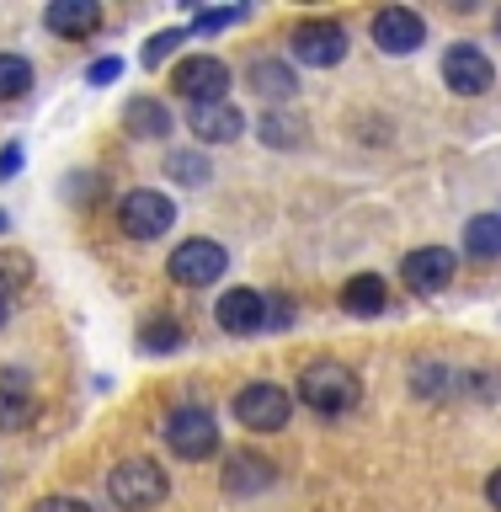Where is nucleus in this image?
<instances>
[{
	"label": "nucleus",
	"instance_id": "nucleus-1",
	"mask_svg": "<svg viewBox=\"0 0 501 512\" xmlns=\"http://www.w3.org/2000/svg\"><path fill=\"white\" fill-rule=\"evenodd\" d=\"M299 400L315 416H347L363 400V379H358V368H347L336 358H320L299 374Z\"/></svg>",
	"mask_w": 501,
	"mask_h": 512
},
{
	"label": "nucleus",
	"instance_id": "nucleus-2",
	"mask_svg": "<svg viewBox=\"0 0 501 512\" xmlns=\"http://www.w3.org/2000/svg\"><path fill=\"white\" fill-rule=\"evenodd\" d=\"M166 491H171V480L155 459H123L107 470V496L123 512H150L155 502H166Z\"/></svg>",
	"mask_w": 501,
	"mask_h": 512
},
{
	"label": "nucleus",
	"instance_id": "nucleus-3",
	"mask_svg": "<svg viewBox=\"0 0 501 512\" xmlns=\"http://www.w3.org/2000/svg\"><path fill=\"white\" fill-rule=\"evenodd\" d=\"M160 438H166V448L176 459L198 464L219 448V422H214L208 406H171L166 422H160Z\"/></svg>",
	"mask_w": 501,
	"mask_h": 512
},
{
	"label": "nucleus",
	"instance_id": "nucleus-4",
	"mask_svg": "<svg viewBox=\"0 0 501 512\" xmlns=\"http://www.w3.org/2000/svg\"><path fill=\"white\" fill-rule=\"evenodd\" d=\"M176 224V203L155 187H134L118 198V230L128 240H160Z\"/></svg>",
	"mask_w": 501,
	"mask_h": 512
},
{
	"label": "nucleus",
	"instance_id": "nucleus-5",
	"mask_svg": "<svg viewBox=\"0 0 501 512\" xmlns=\"http://www.w3.org/2000/svg\"><path fill=\"white\" fill-rule=\"evenodd\" d=\"M224 267H230V251H224L219 240H208V235H192V240H182V246L166 256L171 283H182V288H208V283H219Z\"/></svg>",
	"mask_w": 501,
	"mask_h": 512
},
{
	"label": "nucleus",
	"instance_id": "nucleus-6",
	"mask_svg": "<svg viewBox=\"0 0 501 512\" xmlns=\"http://www.w3.org/2000/svg\"><path fill=\"white\" fill-rule=\"evenodd\" d=\"M288 416H294V395H288L283 384L256 379V384H246V390L235 395V422L246 432H283Z\"/></svg>",
	"mask_w": 501,
	"mask_h": 512
},
{
	"label": "nucleus",
	"instance_id": "nucleus-7",
	"mask_svg": "<svg viewBox=\"0 0 501 512\" xmlns=\"http://www.w3.org/2000/svg\"><path fill=\"white\" fill-rule=\"evenodd\" d=\"M288 54L310 70H331V64L347 59V27L342 22H326V16H310L288 32Z\"/></svg>",
	"mask_w": 501,
	"mask_h": 512
},
{
	"label": "nucleus",
	"instance_id": "nucleus-8",
	"mask_svg": "<svg viewBox=\"0 0 501 512\" xmlns=\"http://www.w3.org/2000/svg\"><path fill=\"white\" fill-rule=\"evenodd\" d=\"M171 91L187 96V107L192 102H224V91H230V64L214 59V54H187L171 70Z\"/></svg>",
	"mask_w": 501,
	"mask_h": 512
},
{
	"label": "nucleus",
	"instance_id": "nucleus-9",
	"mask_svg": "<svg viewBox=\"0 0 501 512\" xmlns=\"http://www.w3.org/2000/svg\"><path fill=\"white\" fill-rule=\"evenodd\" d=\"M368 38H374L379 54H416V48L427 43V22H422V11H411V6H384L374 11V22H368Z\"/></svg>",
	"mask_w": 501,
	"mask_h": 512
},
{
	"label": "nucleus",
	"instance_id": "nucleus-10",
	"mask_svg": "<svg viewBox=\"0 0 501 512\" xmlns=\"http://www.w3.org/2000/svg\"><path fill=\"white\" fill-rule=\"evenodd\" d=\"M443 86L454 91V96H486L496 86V64L486 59V48L454 43L443 54Z\"/></svg>",
	"mask_w": 501,
	"mask_h": 512
},
{
	"label": "nucleus",
	"instance_id": "nucleus-11",
	"mask_svg": "<svg viewBox=\"0 0 501 512\" xmlns=\"http://www.w3.org/2000/svg\"><path fill=\"white\" fill-rule=\"evenodd\" d=\"M454 272H459V256L448 246H422L400 262V283H406L411 294H438V288L454 283Z\"/></svg>",
	"mask_w": 501,
	"mask_h": 512
},
{
	"label": "nucleus",
	"instance_id": "nucleus-12",
	"mask_svg": "<svg viewBox=\"0 0 501 512\" xmlns=\"http://www.w3.org/2000/svg\"><path fill=\"white\" fill-rule=\"evenodd\" d=\"M214 320L219 331L230 336H251L267 326V294H256V288H230V294L214 299Z\"/></svg>",
	"mask_w": 501,
	"mask_h": 512
},
{
	"label": "nucleus",
	"instance_id": "nucleus-13",
	"mask_svg": "<svg viewBox=\"0 0 501 512\" xmlns=\"http://www.w3.org/2000/svg\"><path fill=\"white\" fill-rule=\"evenodd\" d=\"M187 128H192L198 144H230V139H240L246 118H240V107H230V102H192Z\"/></svg>",
	"mask_w": 501,
	"mask_h": 512
},
{
	"label": "nucleus",
	"instance_id": "nucleus-14",
	"mask_svg": "<svg viewBox=\"0 0 501 512\" xmlns=\"http://www.w3.org/2000/svg\"><path fill=\"white\" fill-rule=\"evenodd\" d=\"M272 480H278V464H272L267 454L240 448V454L224 459V491H230V496H262Z\"/></svg>",
	"mask_w": 501,
	"mask_h": 512
},
{
	"label": "nucleus",
	"instance_id": "nucleus-15",
	"mask_svg": "<svg viewBox=\"0 0 501 512\" xmlns=\"http://www.w3.org/2000/svg\"><path fill=\"white\" fill-rule=\"evenodd\" d=\"M43 27L48 32H59V38H91L96 27H102V6L96 0H48V11H43Z\"/></svg>",
	"mask_w": 501,
	"mask_h": 512
},
{
	"label": "nucleus",
	"instance_id": "nucleus-16",
	"mask_svg": "<svg viewBox=\"0 0 501 512\" xmlns=\"http://www.w3.org/2000/svg\"><path fill=\"white\" fill-rule=\"evenodd\" d=\"M123 128L134 139H166L171 134V107L160 102V96H128L123 102Z\"/></svg>",
	"mask_w": 501,
	"mask_h": 512
},
{
	"label": "nucleus",
	"instance_id": "nucleus-17",
	"mask_svg": "<svg viewBox=\"0 0 501 512\" xmlns=\"http://www.w3.org/2000/svg\"><path fill=\"white\" fill-rule=\"evenodd\" d=\"M246 86H251L256 96H267V102H283V96L299 91V80H294V64H288V59L262 54V59L246 64Z\"/></svg>",
	"mask_w": 501,
	"mask_h": 512
},
{
	"label": "nucleus",
	"instance_id": "nucleus-18",
	"mask_svg": "<svg viewBox=\"0 0 501 512\" xmlns=\"http://www.w3.org/2000/svg\"><path fill=\"white\" fill-rule=\"evenodd\" d=\"M384 304H390V283H384L379 272H358V278L342 283V310L347 315H384Z\"/></svg>",
	"mask_w": 501,
	"mask_h": 512
},
{
	"label": "nucleus",
	"instance_id": "nucleus-19",
	"mask_svg": "<svg viewBox=\"0 0 501 512\" xmlns=\"http://www.w3.org/2000/svg\"><path fill=\"white\" fill-rule=\"evenodd\" d=\"M38 422V395L16 379H0V432H27Z\"/></svg>",
	"mask_w": 501,
	"mask_h": 512
},
{
	"label": "nucleus",
	"instance_id": "nucleus-20",
	"mask_svg": "<svg viewBox=\"0 0 501 512\" xmlns=\"http://www.w3.org/2000/svg\"><path fill=\"white\" fill-rule=\"evenodd\" d=\"M256 139L267 144V150H294V144H304V123L294 118V112H262L256 118Z\"/></svg>",
	"mask_w": 501,
	"mask_h": 512
},
{
	"label": "nucleus",
	"instance_id": "nucleus-21",
	"mask_svg": "<svg viewBox=\"0 0 501 512\" xmlns=\"http://www.w3.org/2000/svg\"><path fill=\"white\" fill-rule=\"evenodd\" d=\"M464 251L470 256H501V214H475L464 224Z\"/></svg>",
	"mask_w": 501,
	"mask_h": 512
},
{
	"label": "nucleus",
	"instance_id": "nucleus-22",
	"mask_svg": "<svg viewBox=\"0 0 501 512\" xmlns=\"http://www.w3.org/2000/svg\"><path fill=\"white\" fill-rule=\"evenodd\" d=\"M182 342H187V331H182V320H171V315H155V320L139 326V347L144 352H176Z\"/></svg>",
	"mask_w": 501,
	"mask_h": 512
},
{
	"label": "nucleus",
	"instance_id": "nucleus-23",
	"mask_svg": "<svg viewBox=\"0 0 501 512\" xmlns=\"http://www.w3.org/2000/svg\"><path fill=\"white\" fill-rule=\"evenodd\" d=\"M32 86V64L22 54H0V102H16Z\"/></svg>",
	"mask_w": 501,
	"mask_h": 512
},
{
	"label": "nucleus",
	"instance_id": "nucleus-24",
	"mask_svg": "<svg viewBox=\"0 0 501 512\" xmlns=\"http://www.w3.org/2000/svg\"><path fill=\"white\" fill-rule=\"evenodd\" d=\"M166 171H171V182L198 187V182H203V176L214 171V166H208V160H203L198 150H171V155H166Z\"/></svg>",
	"mask_w": 501,
	"mask_h": 512
},
{
	"label": "nucleus",
	"instance_id": "nucleus-25",
	"mask_svg": "<svg viewBox=\"0 0 501 512\" xmlns=\"http://www.w3.org/2000/svg\"><path fill=\"white\" fill-rule=\"evenodd\" d=\"M176 43H187V27H166V32H155L150 43H144V70H160L171 54H176Z\"/></svg>",
	"mask_w": 501,
	"mask_h": 512
},
{
	"label": "nucleus",
	"instance_id": "nucleus-26",
	"mask_svg": "<svg viewBox=\"0 0 501 512\" xmlns=\"http://www.w3.org/2000/svg\"><path fill=\"white\" fill-rule=\"evenodd\" d=\"M240 22V11H203L198 22H192V32H219V27H230Z\"/></svg>",
	"mask_w": 501,
	"mask_h": 512
},
{
	"label": "nucleus",
	"instance_id": "nucleus-27",
	"mask_svg": "<svg viewBox=\"0 0 501 512\" xmlns=\"http://www.w3.org/2000/svg\"><path fill=\"white\" fill-rule=\"evenodd\" d=\"M32 512H91V507L80 502V496H43V502L32 507Z\"/></svg>",
	"mask_w": 501,
	"mask_h": 512
},
{
	"label": "nucleus",
	"instance_id": "nucleus-28",
	"mask_svg": "<svg viewBox=\"0 0 501 512\" xmlns=\"http://www.w3.org/2000/svg\"><path fill=\"white\" fill-rule=\"evenodd\" d=\"M118 75H123V59H96L86 80H91V86H107V80H118Z\"/></svg>",
	"mask_w": 501,
	"mask_h": 512
},
{
	"label": "nucleus",
	"instance_id": "nucleus-29",
	"mask_svg": "<svg viewBox=\"0 0 501 512\" xmlns=\"http://www.w3.org/2000/svg\"><path fill=\"white\" fill-rule=\"evenodd\" d=\"M22 171V144H6V150H0V176H16Z\"/></svg>",
	"mask_w": 501,
	"mask_h": 512
},
{
	"label": "nucleus",
	"instance_id": "nucleus-30",
	"mask_svg": "<svg viewBox=\"0 0 501 512\" xmlns=\"http://www.w3.org/2000/svg\"><path fill=\"white\" fill-rule=\"evenodd\" d=\"M486 502L501 512V470H491V480H486Z\"/></svg>",
	"mask_w": 501,
	"mask_h": 512
},
{
	"label": "nucleus",
	"instance_id": "nucleus-31",
	"mask_svg": "<svg viewBox=\"0 0 501 512\" xmlns=\"http://www.w3.org/2000/svg\"><path fill=\"white\" fill-rule=\"evenodd\" d=\"M11 320V294H0V326Z\"/></svg>",
	"mask_w": 501,
	"mask_h": 512
},
{
	"label": "nucleus",
	"instance_id": "nucleus-32",
	"mask_svg": "<svg viewBox=\"0 0 501 512\" xmlns=\"http://www.w3.org/2000/svg\"><path fill=\"white\" fill-rule=\"evenodd\" d=\"M496 38H501V11H496Z\"/></svg>",
	"mask_w": 501,
	"mask_h": 512
}]
</instances>
